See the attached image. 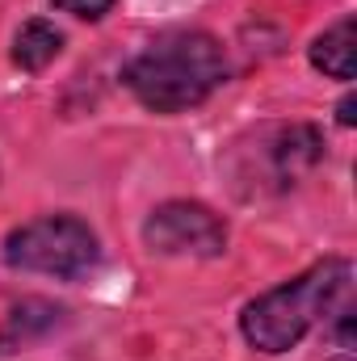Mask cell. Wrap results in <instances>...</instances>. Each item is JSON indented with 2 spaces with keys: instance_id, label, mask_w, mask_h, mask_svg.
Segmentation results:
<instances>
[{
  "instance_id": "obj_9",
  "label": "cell",
  "mask_w": 357,
  "mask_h": 361,
  "mask_svg": "<svg viewBox=\"0 0 357 361\" xmlns=\"http://www.w3.org/2000/svg\"><path fill=\"white\" fill-rule=\"evenodd\" d=\"M59 13H72V17H80V21H101L109 8H114V0H51Z\"/></svg>"
},
{
  "instance_id": "obj_5",
  "label": "cell",
  "mask_w": 357,
  "mask_h": 361,
  "mask_svg": "<svg viewBox=\"0 0 357 361\" xmlns=\"http://www.w3.org/2000/svg\"><path fill=\"white\" fill-rule=\"evenodd\" d=\"M143 248L152 257H193L214 261L227 252V219L206 202L173 197L143 219Z\"/></svg>"
},
{
  "instance_id": "obj_4",
  "label": "cell",
  "mask_w": 357,
  "mask_h": 361,
  "mask_svg": "<svg viewBox=\"0 0 357 361\" xmlns=\"http://www.w3.org/2000/svg\"><path fill=\"white\" fill-rule=\"evenodd\" d=\"M0 257L8 269L76 281L101 261V240L80 214H38L4 235Z\"/></svg>"
},
{
  "instance_id": "obj_8",
  "label": "cell",
  "mask_w": 357,
  "mask_h": 361,
  "mask_svg": "<svg viewBox=\"0 0 357 361\" xmlns=\"http://www.w3.org/2000/svg\"><path fill=\"white\" fill-rule=\"evenodd\" d=\"M59 51H63V34H59L51 21H42V17L25 21V25L13 34V63H17L21 72H30V76L47 72V68L59 59Z\"/></svg>"
},
{
  "instance_id": "obj_10",
  "label": "cell",
  "mask_w": 357,
  "mask_h": 361,
  "mask_svg": "<svg viewBox=\"0 0 357 361\" xmlns=\"http://www.w3.org/2000/svg\"><path fill=\"white\" fill-rule=\"evenodd\" d=\"M337 122H341V126H357V97L353 92H345V97L337 101Z\"/></svg>"
},
{
  "instance_id": "obj_2",
  "label": "cell",
  "mask_w": 357,
  "mask_h": 361,
  "mask_svg": "<svg viewBox=\"0 0 357 361\" xmlns=\"http://www.w3.org/2000/svg\"><path fill=\"white\" fill-rule=\"evenodd\" d=\"M349 286H353V261L324 257L298 277L248 298L240 311V332L257 353L269 357L290 353L315 324H328L332 311L349 302Z\"/></svg>"
},
{
  "instance_id": "obj_3",
  "label": "cell",
  "mask_w": 357,
  "mask_h": 361,
  "mask_svg": "<svg viewBox=\"0 0 357 361\" xmlns=\"http://www.w3.org/2000/svg\"><path fill=\"white\" fill-rule=\"evenodd\" d=\"M324 160V135L311 122H273L231 143L227 177L240 197L286 193Z\"/></svg>"
},
{
  "instance_id": "obj_6",
  "label": "cell",
  "mask_w": 357,
  "mask_h": 361,
  "mask_svg": "<svg viewBox=\"0 0 357 361\" xmlns=\"http://www.w3.org/2000/svg\"><path fill=\"white\" fill-rule=\"evenodd\" d=\"M63 324H68V307H63V302L42 298V294H25V298L13 302L8 315L0 319V357L42 345V341L55 336Z\"/></svg>"
},
{
  "instance_id": "obj_7",
  "label": "cell",
  "mask_w": 357,
  "mask_h": 361,
  "mask_svg": "<svg viewBox=\"0 0 357 361\" xmlns=\"http://www.w3.org/2000/svg\"><path fill=\"white\" fill-rule=\"evenodd\" d=\"M307 59L315 72H324L328 80H353L357 76V21L345 13L341 21H332L324 34L311 38L307 47Z\"/></svg>"
},
{
  "instance_id": "obj_1",
  "label": "cell",
  "mask_w": 357,
  "mask_h": 361,
  "mask_svg": "<svg viewBox=\"0 0 357 361\" xmlns=\"http://www.w3.org/2000/svg\"><path fill=\"white\" fill-rule=\"evenodd\" d=\"M122 85L152 114H185L198 109L214 89L227 85V51L206 30H173L147 42L126 68Z\"/></svg>"
}]
</instances>
